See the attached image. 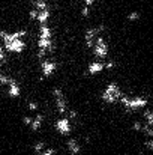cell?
I'll list each match as a JSON object with an SVG mask.
<instances>
[{"mask_svg":"<svg viewBox=\"0 0 153 155\" xmlns=\"http://www.w3.org/2000/svg\"><path fill=\"white\" fill-rule=\"evenodd\" d=\"M123 108L126 111H137V110H141L147 105V100L144 97H129V95H122L120 100H119Z\"/></svg>","mask_w":153,"mask_h":155,"instance_id":"1","label":"cell"},{"mask_svg":"<svg viewBox=\"0 0 153 155\" xmlns=\"http://www.w3.org/2000/svg\"><path fill=\"white\" fill-rule=\"evenodd\" d=\"M122 95H123V92H122L120 86H119L117 83H110V84L105 87V91L102 92V100L108 104H114L120 100Z\"/></svg>","mask_w":153,"mask_h":155,"instance_id":"2","label":"cell"},{"mask_svg":"<svg viewBox=\"0 0 153 155\" xmlns=\"http://www.w3.org/2000/svg\"><path fill=\"white\" fill-rule=\"evenodd\" d=\"M93 54L96 56V57H99V59H105L107 56H108V44H107V41H105V38L102 36V35H98L96 36V39H95V44H93Z\"/></svg>","mask_w":153,"mask_h":155,"instance_id":"3","label":"cell"},{"mask_svg":"<svg viewBox=\"0 0 153 155\" xmlns=\"http://www.w3.org/2000/svg\"><path fill=\"white\" fill-rule=\"evenodd\" d=\"M53 97L56 100V107H57V111L60 114H66L68 113V104H66V98H65V94L60 87H54L53 89Z\"/></svg>","mask_w":153,"mask_h":155,"instance_id":"4","label":"cell"},{"mask_svg":"<svg viewBox=\"0 0 153 155\" xmlns=\"http://www.w3.org/2000/svg\"><path fill=\"white\" fill-rule=\"evenodd\" d=\"M104 29H105V27H104L102 24H99L98 27H89V29L86 30V33H84V41H86V45H87L89 48H92V47H93L96 36L101 33Z\"/></svg>","mask_w":153,"mask_h":155,"instance_id":"5","label":"cell"},{"mask_svg":"<svg viewBox=\"0 0 153 155\" xmlns=\"http://www.w3.org/2000/svg\"><path fill=\"white\" fill-rule=\"evenodd\" d=\"M56 130L62 134V136H68L71 131H72V125H71V120L66 117V116H62L60 119L56 120Z\"/></svg>","mask_w":153,"mask_h":155,"instance_id":"6","label":"cell"},{"mask_svg":"<svg viewBox=\"0 0 153 155\" xmlns=\"http://www.w3.org/2000/svg\"><path fill=\"white\" fill-rule=\"evenodd\" d=\"M57 69V63L53 62L50 59H42L41 60V71H42V75L45 77H50L54 74V71Z\"/></svg>","mask_w":153,"mask_h":155,"instance_id":"7","label":"cell"},{"mask_svg":"<svg viewBox=\"0 0 153 155\" xmlns=\"http://www.w3.org/2000/svg\"><path fill=\"white\" fill-rule=\"evenodd\" d=\"M3 48L8 50V51L21 53V51H24V48H26V42H24V39H14V41L5 44Z\"/></svg>","mask_w":153,"mask_h":155,"instance_id":"8","label":"cell"},{"mask_svg":"<svg viewBox=\"0 0 153 155\" xmlns=\"http://www.w3.org/2000/svg\"><path fill=\"white\" fill-rule=\"evenodd\" d=\"M8 94L12 98H18L20 94H21V87H20L18 81L12 77H9V81H8Z\"/></svg>","mask_w":153,"mask_h":155,"instance_id":"9","label":"cell"},{"mask_svg":"<svg viewBox=\"0 0 153 155\" xmlns=\"http://www.w3.org/2000/svg\"><path fill=\"white\" fill-rule=\"evenodd\" d=\"M66 146H68V151L72 155H77L81 152V145H80V142H78L77 139H74V137H71V139L66 142Z\"/></svg>","mask_w":153,"mask_h":155,"instance_id":"10","label":"cell"},{"mask_svg":"<svg viewBox=\"0 0 153 155\" xmlns=\"http://www.w3.org/2000/svg\"><path fill=\"white\" fill-rule=\"evenodd\" d=\"M42 124H44V114L42 113H36L35 117H32V122H30V130L32 131H39L42 128Z\"/></svg>","mask_w":153,"mask_h":155,"instance_id":"11","label":"cell"},{"mask_svg":"<svg viewBox=\"0 0 153 155\" xmlns=\"http://www.w3.org/2000/svg\"><path fill=\"white\" fill-rule=\"evenodd\" d=\"M53 38V32H51V27L47 24H41L39 26V36L38 39H51Z\"/></svg>","mask_w":153,"mask_h":155,"instance_id":"12","label":"cell"},{"mask_svg":"<svg viewBox=\"0 0 153 155\" xmlns=\"http://www.w3.org/2000/svg\"><path fill=\"white\" fill-rule=\"evenodd\" d=\"M102 71H104V63H102V62H92V63H89V66H87V72H89L90 75L99 74Z\"/></svg>","mask_w":153,"mask_h":155,"instance_id":"13","label":"cell"},{"mask_svg":"<svg viewBox=\"0 0 153 155\" xmlns=\"http://www.w3.org/2000/svg\"><path fill=\"white\" fill-rule=\"evenodd\" d=\"M38 48L44 50V51H53L54 50V44L53 39H38Z\"/></svg>","mask_w":153,"mask_h":155,"instance_id":"14","label":"cell"},{"mask_svg":"<svg viewBox=\"0 0 153 155\" xmlns=\"http://www.w3.org/2000/svg\"><path fill=\"white\" fill-rule=\"evenodd\" d=\"M50 11L48 9H44V11H38V17H36V20L41 23V24H47V21H48V18H50Z\"/></svg>","mask_w":153,"mask_h":155,"instance_id":"15","label":"cell"},{"mask_svg":"<svg viewBox=\"0 0 153 155\" xmlns=\"http://www.w3.org/2000/svg\"><path fill=\"white\" fill-rule=\"evenodd\" d=\"M45 148H47V146H45V142H44V140H39V142H36V143L33 145V152L36 155H39Z\"/></svg>","mask_w":153,"mask_h":155,"instance_id":"16","label":"cell"},{"mask_svg":"<svg viewBox=\"0 0 153 155\" xmlns=\"http://www.w3.org/2000/svg\"><path fill=\"white\" fill-rule=\"evenodd\" d=\"M35 9H39V11L48 9V3H47L45 0H36V2H35Z\"/></svg>","mask_w":153,"mask_h":155,"instance_id":"17","label":"cell"},{"mask_svg":"<svg viewBox=\"0 0 153 155\" xmlns=\"http://www.w3.org/2000/svg\"><path fill=\"white\" fill-rule=\"evenodd\" d=\"M144 117H146V124L147 125H152L153 120H152V111H150V108H146L144 110Z\"/></svg>","mask_w":153,"mask_h":155,"instance_id":"18","label":"cell"},{"mask_svg":"<svg viewBox=\"0 0 153 155\" xmlns=\"http://www.w3.org/2000/svg\"><path fill=\"white\" fill-rule=\"evenodd\" d=\"M138 18H140V12H137V11H134V12H131V14L128 15V20H131V21L138 20Z\"/></svg>","mask_w":153,"mask_h":155,"instance_id":"19","label":"cell"},{"mask_svg":"<svg viewBox=\"0 0 153 155\" xmlns=\"http://www.w3.org/2000/svg\"><path fill=\"white\" fill-rule=\"evenodd\" d=\"M141 128H143V124H141L140 120H135V122L132 124V130H134V131H141Z\"/></svg>","mask_w":153,"mask_h":155,"instance_id":"20","label":"cell"},{"mask_svg":"<svg viewBox=\"0 0 153 155\" xmlns=\"http://www.w3.org/2000/svg\"><path fill=\"white\" fill-rule=\"evenodd\" d=\"M3 62H6V53H5L3 45L0 44V63H3Z\"/></svg>","mask_w":153,"mask_h":155,"instance_id":"21","label":"cell"},{"mask_svg":"<svg viewBox=\"0 0 153 155\" xmlns=\"http://www.w3.org/2000/svg\"><path fill=\"white\" fill-rule=\"evenodd\" d=\"M39 155H56V151L53 148H45Z\"/></svg>","mask_w":153,"mask_h":155,"instance_id":"22","label":"cell"},{"mask_svg":"<svg viewBox=\"0 0 153 155\" xmlns=\"http://www.w3.org/2000/svg\"><path fill=\"white\" fill-rule=\"evenodd\" d=\"M114 68V60H108L107 63H104V69H113Z\"/></svg>","mask_w":153,"mask_h":155,"instance_id":"23","label":"cell"},{"mask_svg":"<svg viewBox=\"0 0 153 155\" xmlns=\"http://www.w3.org/2000/svg\"><path fill=\"white\" fill-rule=\"evenodd\" d=\"M29 17H30L32 20H36V17H38V9H35V8H33V9L29 12Z\"/></svg>","mask_w":153,"mask_h":155,"instance_id":"24","label":"cell"},{"mask_svg":"<svg viewBox=\"0 0 153 155\" xmlns=\"http://www.w3.org/2000/svg\"><path fill=\"white\" fill-rule=\"evenodd\" d=\"M27 107H29V110H30V111H36V110H38V104L33 103V101H30Z\"/></svg>","mask_w":153,"mask_h":155,"instance_id":"25","label":"cell"},{"mask_svg":"<svg viewBox=\"0 0 153 155\" xmlns=\"http://www.w3.org/2000/svg\"><path fill=\"white\" fill-rule=\"evenodd\" d=\"M144 145H146V148H147L149 151H152V149H153V140H152V139H147Z\"/></svg>","mask_w":153,"mask_h":155,"instance_id":"26","label":"cell"},{"mask_svg":"<svg viewBox=\"0 0 153 155\" xmlns=\"http://www.w3.org/2000/svg\"><path fill=\"white\" fill-rule=\"evenodd\" d=\"M89 12H90V9H89V6H83V8H81V15H84V17H87V15H89Z\"/></svg>","mask_w":153,"mask_h":155,"instance_id":"27","label":"cell"},{"mask_svg":"<svg viewBox=\"0 0 153 155\" xmlns=\"http://www.w3.org/2000/svg\"><path fill=\"white\" fill-rule=\"evenodd\" d=\"M23 122H24V125H30V122H32V116H24L23 117Z\"/></svg>","mask_w":153,"mask_h":155,"instance_id":"28","label":"cell"},{"mask_svg":"<svg viewBox=\"0 0 153 155\" xmlns=\"http://www.w3.org/2000/svg\"><path fill=\"white\" fill-rule=\"evenodd\" d=\"M6 33H8V32H6L5 29H0V39H2V41H3V38L6 36Z\"/></svg>","mask_w":153,"mask_h":155,"instance_id":"29","label":"cell"},{"mask_svg":"<svg viewBox=\"0 0 153 155\" xmlns=\"http://www.w3.org/2000/svg\"><path fill=\"white\" fill-rule=\"evenodd\" d=\"M95 0H84V3H86V6H90L92 3H93Z\"/></svg>","mask_w":153,"mask_h":155,"instance_id":"30","label":"cell"},{"mask_svg":"<svg viewBox=\"0 0 153 155\" xmlns=\"http://www.w3.org/2000/svg\"><path fill=\"white\" fill-rule=\"evenodd\" d=\"M2 74H3V72H2V69H0V75H2Z\"/></svg>","mask_w":153,"mask_h":155,"instance_id":"31","label":"cell"},{"mask_svg":"<svg viewBox=\"0 0 153 155\" xmlns=\"http://www.w3.org/2000/svg\"><path fill=\"white\" fill-rule=\"evenodd\" d=\"M0 89H2V84H0Z\"/></svg>","mask_w":153,"mask_h":155,"instance_id":"32","label":"cell"}]
</instances>
